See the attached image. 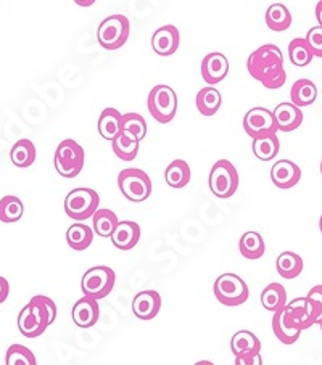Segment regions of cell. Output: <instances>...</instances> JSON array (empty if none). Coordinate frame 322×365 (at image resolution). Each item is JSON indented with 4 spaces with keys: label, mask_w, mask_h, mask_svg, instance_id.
Wrapping results in <instances>:
<instances>
[{
    "label": "cell",
    "mask_w": 322,
    "mask_h": 365,
    "mask_svg": "<svg viewBox=\"0 0 322 365\" xmlns=\"http://www.w3.org/2000/svg\"><path fill=\"white\" fill-rule=\"evenodd\" d=\"M247 69L250 76L266 89L276 91L286 84L287 73L283 69V55L274 43H264L248 56Z\"/></svg>",
    "instance_id": "6da1fadb"
},
{
    "label": "cell",
    "mask_w": 322,
    "mask_h": 365,
    "mask_svg": "<svg viewBox=\"0 0 322 365\" xmlns=\"http://www.w3.org/2000/svg\"><path fill=\"white\" fill-rule=\"evenodd\" d=\"M56 319V306L50 298L37 294L23 307L18 316V329L26 338H37L46 333Z\"/></svg>",
    "instance_id": "7a4b0ae2"
},
{
    "label": "cell",
    "mask_w": 322,
    "mask_h": 365,
    "mask_svg": "<svg viewBox=\"0 0 322 365\" xmlns=\"http://www.w3.org/2000/svg\"><path fill=\"white\" fill-rule=\"evenodd\" d=\"M86 153L81 145L73 138H65L59 143L54 156L56 173L65 179H74L84 168Z\"/></svg>",
    "instance_id": "3957f363"
},
{
    "label": "cell",
    "mask_w": 322,
    "mask_h": 365,
    "mask_svg": "<svg viewBox=\"0 0 322 365\" xmlns=\"http://www.w3.org/2000/svg\"><path fill=\"white\" fill-rule=\"evenodd\" d=\"M147 108L156 123H171L178 113V96L169 86H155L149 93Z\"/></svg>",
    "instance_id": "277c9868"
},
{
    "label": "cell",
    "mask_w": 322,
    "mask_h": 365,
    "mask_svg": "<svg viewBox=\"0 0 322 365\" xmlns=\"http://www.w3.org/2000/svg\"><path fill=\"white\" fill-rule=\"evenodd\" d=\"M238 171L229 160H219L213 165L208 178L210 190L221 200L231 198L238 190Z\"/></svg>",
    "instance_id": "5b68a950"
},
{
    "label": "cell",
    "mask_w": 322,
    "mask_h": 365,
    "mask_svg": "<svg viewBox=\"0 0 322 365\" xmlns=\"http://www.w3.org/2000/svg\"><path fill=\"white\" fill-rule=\"evenodd\" d=\"M99 205L100 197L96 190L86 187L74 188L65 198V212L68 217L81 222L92 217L99 210Z\"/></svg>",
    "instance_id": "8992f818"
},
{
    "label": "cell",
    "mask_w": 322,
    "mask_h": 365,
    "mask_svg": "<svg viewBox=\"0 0 322 365\" xmlns=\"http://www.w3.org/2000/svg\"><path fill=\"white\" fill-rule=\"evenodd\" d=\"M131 23L128 16L111 15L100 23L97 29V41L105 50L121 48L129 39Z\"/></svg>",
    "instance_id": "52a82bcc"
},
{
    "label": "cell",
    "mask_w": 322,
    "mask_h": 365,
    "mask_svg": "<svg viewBox=\"0 0 322 365\" xmlns=\"http://www.w3.org/2000/svg\"><path fill=\"white\" fill-rule=\"evenodd\" d=\"M118 187L124 198H128L132 203H142L151 195V179L142 169H123L118 174Z\"/></svg>",
    "instance_id": "ba28073f"
},
{
    "label": "cell",
    "mask_w": 322,
    "mask_h": 365,
    "mask_svg": "<svg viewBox=\"0 0 322 365\" xmlns=\"http://www.w3.org/2000/svg\"><path fill=\"white\" fill-rule=\"evenodd\" d=\"M213 292L219 303L227 307H237L247 303L250 294L247 283L236 274H223L218 277L213 285Z\"/></svg>",
    "instance_id": "9c48e42d"
},
{
    "label": "cell",
    "mask_w": 322,
    "mask_h": 365,
    "mask_svg": "<svg viewBox=\"0 0 322 365\" xmlns=\"http://www.w3.org/2000/svg\"><path fill=\"white\" fill-rule=\"evenodd\" d=\"M116 282L115 270L109 266H96L87 270L81 280V289L87 297L104 299L113 292Z\"/></svg>",
    "instance_id": "30bf717a"
},
{
    "label": "cell",
    "mask_w": 322,
    "mask_h": 365,
    "mask_svg": "<svg viewBox=\"0 0 322 365\" xmlns=\"http://www.w3.org/2000/svg\"><path fill=\"white\" fill-rule=\"evenodd\" d=\"M231 349L236 365H261V341L255 333L238 330L231 339Z\"/></svg>",
    "instance_id": "8fae6325"
},
{
    "label": "cell",
    "mask_w": 322,
    "mask_h": 365,
    "mask_svg": "<svg viewBox=\"0 0 322 365\" xmlns=\"http://www.w3.org/2000/svg\"><path fill=\"white\" fill-rule=\"evenodd\" d=\"M243 129L251 140L258 137L277 134V130H279L274 113L261 108V106H256V108L247 111V115L243 116Z\"/></svg>",
    "instance_id": "7c38bea8"
},
{
    "label": "cell",
    "mask_w": 322,
    "mask_h": 365,
    "mask_svg": "<svg viewBox=\"0 0 322 365\" xmlns=\"http://www.w3.org/2000/svg\"><path fill=\"white\" fill-rule=\"evenodd\" d=\"M201 78H203L208 86H216L221 81H224L227 73H229V60L226 55L219 52L208 53L203 60H201Z\"/></svg>",
    "instance_id": "4fadbf2b"
},
{
    "label": "cell",
    "mask_w": 322,
    "mask_h": 365,
    "mask_svg": "<svg viewBox=\"0 0 322 365\" xmlns=\"http://www.w3.org/2000/svg\"><path fill=\"white\" fill-rule=\"evenodd\" d=\"M181 43L179 29L174 24H166L155 31L151 36V48L160 56H171L178 52Z\"/></svg>",
    "instance_id": "5bb4252c"
},
{
    "label": "cell",
    "mask_w": 322,
    "mask_h": 365,
    "mask_svg": "<svg viewBox=\"0 0 322 365\" xmlns=\"http://www.w3.org/2000/svg\"><path fill=\"white\" fill-rule=\"evenodd\" d=\"M311 319V304H309L308 297L295 298L283 307V320L296 330H308L311 329L309 325Z\"/></svg>",
    "instance_id": "9a60e30c"
},
{
    "label": "cell",
    "mask_w": 322,
    "mask_h": 365,
    "mask_svg": "<svg viewBox=\"0 0 322 365\" xmlns=\"http://www.w3.org/2000/svg\"><path fill=\"white\" fill-rule=\"evenodd\" d=\"M161 309V294L155 289H145L132 299V312L139 320H154Z\"/></svg>",
    "instance_id": "2e32d148"
},
{
    "label": "cell",
    "mask_w": 322,
    "mask_h": 365,
    "mask_svg": "<svg viewBox=\"0 0 322 365\" xmlns=\"http://www.w3.org/2000/svg\"><path fill=\"white\" fill-rule=\"evenodd\" d=\"M71 317L73 322L78 325L79 329H91V327L99 322L100 317L99 299L84 294V297L73 306Z\"/></svg>",
    "instance_id": "e0dca14e"
},
{
    "label": "cell",
    "mask_w": 322,
    "mask_h": 365,
    "mask_svg": "<svg viewBox=\"0 0 322 365\" xmlns=\"http://www.w3.org/2000/svg\"><path fill=\"white\" fill-rule=\"evenodd\" d=\"M301 179V169L293 161L281 160L271 168V180L281 190H288L295 187Z\"/></svg>",
    "instance_id": "ac0fdd59"
},
{
    "label": "cell",
    "mask_w": 322,
    "mask_h": 365,
    "mask_svg": "<svg viewBox=\"0 0 322 365\" xmlns=\"http://www.w3.org/2000/svg\"><path fill=\"white\" fill-rule=\"evenodd\" d=\"M110 238L118 250L129 251L141 240V225L134 221H119Z\"/></svg>",
    "instance_id": "d6986e66"
},
{
    "label": "cell",
    "mask_w": 322,
    "mask_h": 365,
    "mask_svg": "<svg viewBox=\"0 0 322 365\" xmlns=\"http://www.w3.org/2000/svg\"><path fill=\"white\" fill-rule=\"evenodd\" d=\"M274 118L277 128L282 132L296 130L303 123V113L300 106L292 102H282L274 108Z\"/></svg>",
    "instance_id": "ffe728a7"
},
{
    "label": "cell",
    "mask_w": 322,
    "mask_h": 365,
    "mask_svg": "<svg viewBox=\"0 0 322 365\" xmlns=\"http://www.w3.org/2000/svg\"><path fill=\"white\" fill-rule=\"evenodd\" d=\"M123 132V115L116 108H105L99 118V134L105 140H115Z\"/></svg>",
    "instance_id": "44dd1931"
},
{
    "label": "cell",
    "mask_w": 322,
    "mask_h": 365,
    "mask_svg": "<svg viewBox=\"0 0 322 365\" xmlns=\"http://www.w3.org/2000/svg\"><path fill=\"white\" fill-rule=\"evenodd\" d=\"M139 143H141V140H139L136 135H132L128 130H123L115 140H111V148L113 153H115L119 160L129 163L132 160H136V156L139 155Z\"/></svg>",
    "instance_id": "7402d4cb"
},
{
    "label": "cell",
    "mask_w": 322,
    "mask_h": 365,
    "mask_svg": "<svg viewBox=\"0 0 322 365\" xmlns=\"http://www.w3.org/2000/svg\"><path fill=\"white\" fill-rule=\"evenodd\" d=\"M303 267H305L303 257L293 253V251H283V253L277 257V261H276L277 274H279L282 279H286V280L296 279V277L303 272Z\"/></svg>",
    "instance_id": "603a6c76"
},
{
    "label": "cell",
    "mask_w": 322,
    "mask_h": 365,
    "mask_svg": "<svg viewBox=\"0 0 322 365\" xmlns=\"http://www.w3.org/2000/svg\"><path fill=\"white\" fill-rule=\"evenodd\" d=\"M264 21L271 31L282 33V31H287L292 26V14L283 4H273L266 10Z\"/></svg>",
    "instance_id": "cb8c5ba5"
},
{
    "label": "cell",
    "mask_w": 322,
    "mask_h": 365,
    "mask_svg": "<svg viewBox=\"0 0 322 365\" xmlns=\"http://www.w3.org/2000/svg\"><path fill=\"white\" fill-rule=\"evenodd\" d=\"M238 251L245 259H260L261 256H264V251H266V243H264L263 237L258 232L250 230L240 237Z\"/></svg>",
    "instance_id": "d4e9b609"
},
{
    "label": "cell",
    "mask_w": 322,
    "mask_h": 365,
    "mask_svg": "<svg viewBox=\"0 0 322 365\" xmlns=\"http://www.w3.org/2000/svg\"><path fill=\"white\" fill-rule=\"evenodd\" d=\"M221 103H223V97L218 89H214L213 86H206L203 89H200L197 93V98H195V105H197V110L200 115L203 116H213L216 115L221 108Z\"/></svg>",
    "instance_id": "484cf974"
},
{
    "label": "cell",
    "mask_w": 322,
    "mask_h": 365,
    "mask_svg": "<svg viewBox=\"0 0 322 365\" xmlns=\"http://www.w3.org/2000/svg\"><path fill=\"white\" fill-rule=\"evenodd\" d=\"M94 232L92 227L86 225L83 222L73 224L71 227L66 230V243L68 247L74 251H84L91 247L94 240Z\"/></svg>",
    "instance_id": "4316f807"
},
{
    "label": "cell",
    "mask_w": 322,
    "mask_h": 365,
    "mask_svg": "<svg viewBox=\"0 0 322 365\" xmlns=\"http://www.w3.org/2000/svg\"><path fill=\"white\" fill-rule=\"evenodd\" d=\"M318 98V87L309 79H298L290 89V100L296 106H309Z\"/></svg>",
    "instance_id": "83f0119b"
},
{
    "label": "cell",
    "mask_w": 322,
    "mask_h": 365,
    "mask_svg": "<svg viewBox=\"0 0 322 365\" xmlns=\"http://www.w3.org/2000/svg\"><path fill=\"white\" fill-rule=\"evenodd\" d=\"M191 166L184 160H174L173 163H169L165 171L166 184L171 188H184L191 182Z\"/></svg>",
    "instance_id": "f1b7e54d"
},
{
    "label": "cell",
    "mask_w": 322,
    "mask_h": 365,
    "mask_svg": "<svg viewBox=\"0 0 322 365\" xmlns=\"http://www.w3.org/2000/svg\"><path fill=\"white\" fill-rule=\"evenodd\" d=\"M36 156H37V152H36L34 143L28 140V138H21V140H18L10 150V160L16 168L33 166V163L36 161Z\"/></svg>",
    "instance_id": "f546056e"
},
{
    "label": "cell",
    "mask_w": 322,
    "mask_h": 365,
    "mask_svg": "<svg viewBox=\"0 0 322 365\" xmlns=\"http://www.w3.org/2000/svg\"><path fill=\"white\" fill-rule=\"evenodd\" d=\"M251 148H253V153L258 160L273 161L277 156V153H279L281 142L279 138H277V134H271V135L253 138V142H251Z\"/></svg>",
    "instance_id": "4dcf8cb0"
},
{
    "label": "cell",
    "mask_w": 322,
    "mask_h": 365,
    "mask_svg": "<svg viewBox=\"0 0 322 365\" xmlns=\"http://www.w3.org/2000/svg\"><path fill=\"white\" fill-rule=\"evenodd\" d=\"M261 304L264 309L276 312L286 307L287 304V292L281 283H269L261 293Z\"/></svg>",
    "instance_id": "1f68e13d"
},
{
    "label": "cell",
    "mask_w": 322,
    "mask_h": 365,
    "mask_svg": "<svg viewBox=\"0 0 322 365\" xmlns=\"http://www.w3.org/2000/svg\"><path fill=\"white\" fill-rule=\"evenodd\" d=\"M288 58L295 66H298V68L308 66L309 63L313 61V58H314L313 50H311V47L308 46L305 37H295L293 41H290V43H288Z\"/></svg>",
    "instance_id": "d6a6232c"
},
{
    "label": "cell",
    "mask_w": 322,
    "mask_h": 365,
    "mask_svg": "<svg viewBox=\"0 0 322 365\" xmlns=\"http://www.w3.org/2000/svg\"><path fill=\"white\" fill-rule=\"evenodd\" d=\"M94 219V232L99 237H111L113 230L116 229V225L119 222V219L115 212H113L111 210H106V207H104V210H97L96 214L92 216Z\"/></svg>",
    "instance_id": "836d02e7"
},
{
    "label": "cell",
    "mask_w": 322,
    "mask_h": 365,
    "mask_svg": "<svg viewBox=\"0 0 322 365\" xmlns=\"http://www.w3.org/2000/svg\"><path fill=\"white\" fill-rule=\"evenodd\" d=\"M24 214V205L23 201L14 197V195H9V197H4L0 200V221L5 224L18 222L23 217Z\"/></svg>",
    "instance_id": "e575fe53"
},
{
    "label": "cell",
    "mask_w": 322,
    "mask_h": 365,
    "mask_svg": "<svg viewBox=\"0 0 322 365\" xmlns=\"http://www.w3.org/2000/svg\"><path fill=\"white\" fill-rule=\"evenodd\" d=\"M273 331L276 338L279 339L281 343L283 344H293L296 343V339L300 338L301 335V330H296L292 329L286 320H283V307L279 311L274 312V317H273Z\"/></svg>",
    "instance_id": "d590c367"
},
{
    "label": "cell",
    "mask_w": 322,
    "mask_h": 365,
    "mask_svg": "<svg viewBox=\"0 0 322 365\" xmlns=\"http://www.w3.org/2000/svg\"><path fill=\"white\" fill-rule=\"evenodd\" d=\"M5 364L7 365H36L37 359L33 351L28 349L26 346L11 344L5 354Z\"/></svg>",
    "instance_id": "8d00e7d4"
},
{
    "label": "cell",
    "mask_w": 322,
    "mask_h": 365,
    "mask_svg": "<svg viewBox=\"0 0 322 365\" xmlns=\"http://www.w3.org/2000/svg\"><path fill=\"white\" fill-rule=\"evenodd\" d=\"M123 130H128L139 140H144L147 137V121L139 113H126L123 115Z\"/></svg>",
    "instance_id": "74e56055"
},
{
    "label": "cell",
    "mask_w": 322,
    "mask_h": 365,
    "mask_svg": "<svg viewBox=\"0 0 322 365\" xmlns=\"http://www.w3.org/2000/svg\"><path fill=\"white\" fill-rule=\"evenodd\" d=\"M311 304V319H309V325H316L322 322V285H316L309 293L306 294Z\"/></svg>",
    "instance_id": "f35d334b"
},
{
    "label": "cell",
    "mask_w": 322,
    "mask_h": 365,
    "mask_svg": "<svg viewBox=\"0 0 322 365\" xmlns=\"http://www.w3.org/2000/svg\"><path fill=\"white\" fill-rule=\"evenodd\" d=\"M305 39L308 46L311 47L313 55L318 56V58H322V26L318 24V26L309 29Z\"/></svg>",
    "instance_id": "ab89813d"
},
{
    "label": "cell",
    "mask_w": 322,
    "mask_h": 365,
    "mask_svg": "<svg viewBox=\"0 0 322 365\" xmlns=\"http://www.w3.org/2000/svg\"><path fill=\"white\" fill-rule=\"evenodd\" d=\"M10 294V283L5 277H0V304L5 303Z\"/></svg>",
    "instance_id": "60d3db41"
},
{
    "label": "cell",
    "mask_w": 322,
    "mask_h": 365,
    "mask_svg": "<svg viewBox=\"0 0 322 365\" xmlns=\"http://www.w3.org/2000/svg\"><path fill=\"white\" fill-rule=\"evenodd\" d=\"M316 20H318L319 26H322V0H319L318 5H316Z\"/></svg>",
    "instance_id": "b9f144b4"
},
{
    "label": "cell",
    "mask_w": 322,
    "mask_h": 365,
    "mask_svg": "<svg viewBox=\"0 0 322 365\" xmlns=\"http://www.w3.org/2000/svg\"><path fill=\"white\" fill-rule=\"evenodd\" d=\"M96 2L97 0H74V4L79 5V7H92Z\"/></svg>",
    "instance_id": "7bdbcfd3"
},
{
    "label": "cell",
    "mask_w": 322,
    "mask_h": 365,
    "mask_svg": "<svg viewBox=\"0 0 322 365\" xmlns=\"http://www.w3.org/2000/svg\"><path fill=\"white\" fill-rule=\"evenodd\" d=\"M319 230H321V234H322V216L319 219Z\"/></svg>",
    "instance_id": "ee69618b"
},
{
    "label": "cell",
    "mask_w": 322,
    "mask_h": 365,
    "mask_svg": "<svg viewBox=\"0 0 322 365\" xmlns=\"http://www.w3.org/2000/svg\"><path fill=\"white\" fill-rule=\"evenodd\" d=\"M321 174H322V161H321Z\"/></svg>",
    "instance_id": "f6af8a7d"
},
{
    "label": "cell",
    "mask_w": 322,
    "mask_h": 365,
    "mask_svg": "<svg viewBox=\"0 0 322 365\" xmlns=\"http://www.w3.org/2000/svg\"><path fill=\"white\" fill-rule=\"evenodd\" d=\"M319 327H321V330H322V322H321V324H319Z\"/></svg>",
    "instance_id": "bcb514c9"
}]
</instances>
